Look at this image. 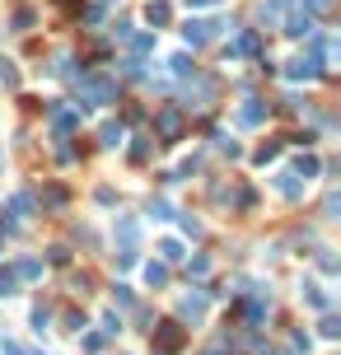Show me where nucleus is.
Wrapping results in <instances>:
<instances>
[{"label": "nucleus", "instance_id": "f257e3e1", "mask_svg": "<svg viewBox=\"0 0 341 355\" xmlns=\"http://www.w3.org/2000/svg\"><path fill=\"white\" fill-rule=\"evenodd\" d=\"M220 28L225 24H215V19H192V24L183 28V38H187V47H201V42H210Z\"/></svg>", "mask_w": 341, "mask_h": 355}, {"label": "nucleus", "instance_id": "f03ea898", "mask_svg": "<svg viewBox=\"0 0 341 355\" xmlns=\"http://www.w3.org/2000/svg\"><path fill=\"white\" fill-rule=\"evenodd\" d=\"M79 94H84V103H112V79H84Z\"/></svg>", "mask_w": 341, "mask_h": 355}, {"label": "nucleus", "instance_id": "7ed1b4c3", "mask_svg": "<svg viewBox=\"0 0 341 355\" xmlns=\"http://www.w3.org/2000/svg\"><path fill=\"white\" fill-rule=\"evenodd\" d=\"M253 51H262V38H257V33L248 28V33H238L234 42L225 47V56H253Z\"/></svg>", "mask_w": 341, "mask_h": 355}, {"label": "nucleus", "instance_id": "20e7f679", "mask_svg": "<svg viewBox=\"0 0 341 355\" xmlns=\"http://www.w3.org/2000/svg\"><path fill=\"white\" fill-rule=\"evenodd\" d=\"M159 136H168V140H178V131H183V117H178V112H173V108H164V112H159Z\"/></svg>", "mask_w": 341, "mask_h": 355}, {"label": "nucleus", "instance_id": "39448f33", "mask_svg": "<svg viewBox=\"0 0 341 355\" xmlns=\"http://www.w3.org/2000/svg\"><path fill=\"white\" fill-rule=\"evenodd\" d=\"M286 33L290 38H314V19H309V14H290Z\"/></svg>", "mask_w": 341, "mask_h": 355}, {"label": "nucleus", "instance_id": "423d86ee", "mask_svg": "<svg viewBox=\"0 0 341 355\" xmlns=\"http://www.w3.org/2000/svg\"><path fill=\"white\" fill-rule=\"evenodd\" d=\"M178 313H183V318H192V323H197V318L206 313V295H187L183 304H178Z\"/></svg>", "mask_w": 341, "mask_h": 355}, {"label": "nucleus", "instance_id": "0eeeda50", "mask_svg": "<svg viewBox=\"0 0 341 355\" xmlns=\"http://www.w3.org/2000/svg\"><path fill=\"white\" fill-rule=\"evenodd\" d=\"M159 346H164V351H178V346H183V332H178V323H164V328H159Z\"/></svg>", "mask_w": 341, "mask_h": 355}, {"label": "nucleus", "instance_id": "6e6552de", "mask_svg": "<svg viewBox=\"0 0 341 355\" xmlns=\"http://www.w3.org/2000/svg\"><path fill=\"white\" fill-rule=\"evenodd\" d=\"M238 122H243V127H257V122H262V103L248 99L243 108H238Z\"/></svg>", "mask_w": 341, "mask_h": 355}, {"label": "nucleus", "instance_id": "1a4fd4ad", "mask_svg": "<svg viewBox=\"0 0 341 355\" xmlns=\"http://www.w3.org/2000/svg\"><path fill=\"white\" fill-rule=\"evenodd\" d=\"M276 187H281L286 197H299V192H304V187H299V173H281V178H276Z\"/></svg>", "mask_w": 341, "mask_h": 355}, {"label": "nucleus", "instance_id": "9d476101", "mask_svg": "<svg viewBox=\"0 0 341 355\" xmlns=\"http://www.w3.org/2000/svg\"><path fill=\"white\" fill-rule=\"evenodd\" d=\"M28 210H33V197H28V192H19V197L10 201V215H14V220H24Z\"/></svg>", "mask_w": 341, "mask_h": 355}, {"label": "nucleus", "instance_id": "9b49d317", "mask_svg": "<svg viewBox=\"0 0 341 355\" xmlns=\"http://www.w3.org/2000/svg\"><path fill=\"white\" fill-rule=\"evenodd\" d=\"M99 136H103L108 150H112V145H122V127H117V122H103V131H99Z\"/></svg>", "mask_w": 341, "mask_h": 355}, {"label": "nucleus", "instance_id": "f8f14e48", "mask_svg": "<svg viewBox=\"0 0 341 355\" xmlns=\"http://www.w3.org/2000/svg\"><path fill=\"white\" fill-rule=\"evenodd\" d=\"M304 299H309L314 308H327V304H332V299H327V295H323L318 285H304Z\"/></svg>", "mask_w": 341, "mask_h": 355}, {"label": "nucleus", "instance_id": "ddd939ff", "mask_svg": "<svg viewBox=\"0 0 341 355\" xmlns=\"http://www.w3.org/2000/svg\"><path fill=\"white\" fill-rule=\"evenodd\" d=\"M159 253H164V262H178V257H183V243H173V238H164V243H159Z\"/></svg>", "mask_w": 341, "mask_h": 355}, {"label": "nucleus", "instance_id": "4468645a", "mask_svg": "<svg viewBox=\"0 0 341 355\" xmlns=\"http://www.w3.org/2000/svg\"><path fill=\"white\" fill-rule=\"evenodd\" d=\"M145 280H150V285H164V280H168V271H164L159 262H150V267H145Z\"/></svg>", "mask_w": 341, "mask_h": 355}, {"label": "nucleus", "instance_id": "2eb2a0df", "mask_svg": "<svg viewBox=\"0 0 341 355\" xmlns=\"http://www.w3.org/2000/svg\"><path fill=\"white\" fill-rule=\"evenodd\" d=\"M145 19H150V24H168V5H150Z\"/></svg>", "mask_w": 341, "mask_h": 355}, {"label": "nucleus", "instance_id": "dca6fc26", "mask_svg": "<svg viewBox=\"0 0 341 355\" xmlns=\"http://www.w3.org/2000/svg\"><path fill=\"white\" fill-rule=\"evenodd\" d=\"M19 276H28V280L42 276V262H33V257H28V262H19Z\"/></svg>", "mask_w": 341, "mask_h": 355}, {"label": "nucleus", "instance_id": "f3484780", "mask_svg": "<svg viewBox=\"0 0 341 355\" xmlns=\"http://www.w3.org/2000/svg\"><path fill=\"white\" fill-rule=\"evenodd\" d=\"M14 280H19L14 271H0V295H14Z\"/></svg>", "mask_w": 341, "mask_h": 355}, {"label": "nucleus", "instance_id": "a211bd4d", "mask_svg": "<svg viewBox=\"0 0 341 355\" xmlns=\"http://www.w3.org/2000/svg\"><path fill=\"white\" fill-rule=\"evenodd\" d=\"M131 47H136V51H150V47H155V38H150V33H136Z\"/></svg>", "mask_w": 341, "mask_h": 355}, {"label": "nucleus", "instance_id": "6ab92c4d", "mask_svg": "<svg viewBox=\"0 0 341 355\" xmlns=\"http://www.w3.org/2000/svg\"><path fill=\"white\" fill-rule=\"evenodd\" d=\"M294 173H304V178H314V173H318V159H299V164H294Z\"/></svg>", "mask_w": 341, "mask_h": 355}, {"label": "nucleus", "instance_id": "aec40b11", "mask_svg": "<svg viewBox=\"0 0 341 355\" xmlns=\"http://www.w3.org/2000/svg\"><path fill=\"white\" fill-rule=\"evenodd\" d=\"M150 215H155V220H168L173 210H168V201H150Z\"/></svg>", "mask_w": 341, "mask_h": 355}, {"label": "nucleus", "instance_id": "412c9836", "mask_svg": "<svg viewBox=\"0 0 341 355\" xmlns=\"http://www.w3.org/2000/svg\"><path fill=\"white\" fill-rule=\"evenodd\" d=\"M47 318H52L47 308H33V332H42V328H47Z\"/></svg>", "mask_w": 341, "mask_h": 355}, {"label": "nucleus", "instance_id": "4be33fe9", "mask_svg": "<svg viewBox=\"0 0 341 355\" xmlns=\"http://www.w3.org/2000/svg\"><path fill=\"white\" fill-rule=\"evenodd\" d=\"M318 267H323V271H337V257H332L327 248H323V253H318Z\"/></svg>", "mask_w": 341, "mask_h": 355}, {"label": "nucleus", "instance_id": "5701e85b", "mask_svg": "<svg viewBox=\"0 0 341 355\" xmlns=\"http://www.w3.org/2000/svg\"><path fill=\"white\" fill-rule=\"evenodd\" d=\"M168 66H173V75H187V71H192V61H187V56H173Z\"/></svg>", "mask_w": 341, "mask_h": 355}, {"label": "nucleus", "instance_id": "b1692460", "mask_svg": "<svg viewBox=\"0 0 341 355\" xmlns=\"http://www.w3.org/2000/svg\"><path fill=\"white\" fill-rule=\"evenodd\" d=\"M337 332H341V323H337V318H323V336H327V341H332Z\"/></svg>", "mask_w": 341, "mask_h": 355}, {"label": "nucleus", "instance_id": "393cba45", "mask_svg": "<svg viewBox=\"0 0 341 355\" xmlns=\"http://www.w3.org/2000/svg\"><path fill=\"white\" fill-rule=\"evenodd\" d=\"M304 5H309V10H314V14H323V10H327V5H332V0H304Z\"/></svg>", "mask_w": 341, "mask_h": 355}, {"label": "nucleus", "instance_id": "a878e982", "mask_svg": "<svg viewBox=\"0 0 341 355\" xmlns=\"http://www.w3.org/2000/svg\"><path fill=\"white\" fill-rule=\"evenodd\" d=\"M187 5H220V0H187Z\"/></svg>", "mask_w": 341, "mask_h": 355}, {"label": "nucleus", "instance_id": "bb28decb", "mask_svg": "<svg viewBox=\"0 0 341 355\" xmlns=\"http://www.w3.org/2000/svg\"><path fill=\"white\" fill-rule=\"evenodd\" d=\"M206 355H215V351H206Z\"/></svg>", "mask_w": 341, "mask_h": 355}]
</instances>
